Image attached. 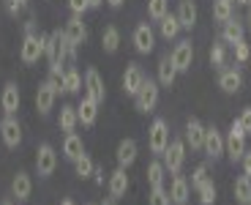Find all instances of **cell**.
Masks as SVG:
<instances>
[{
	"label": "cell",
	"mask_w": 251,
	"mask_h": 205,
	"mask_svg": "<svg viewBox=\"0 0 251 205\" xmlns=\"http://www.w3.org/2000/svg\"><path fill=\"white\" fill-rule=\"evenodd\" d=\"M44 55H47V63H50V74L63 77V71H66V33L63 30H52L50 33L47 47H44Z\"/></svg>",
	"instance_id": "6da1fadb"
},
{
	"label": "cell",
	"mask_w": 251,
	"mask_h": 205,
	"mask_svg": "<svg viewBox=\"0 0 251 205\" xmlns=\"http://www.w3.org/2000/svg\"><path fill=\"white\" fill-rule=\"evenodd\" d=\"M224 153L232 159V162H240L246 153V129L240 126V120L235 118L232 126H229V134L224 137Z\"/></svg>",
	"instance_id": "7a4b0ae2"
},
{
	"label": "cell",
	"mask_w": 251,
	"mask_h": 205,
	"mask_svg": "<svg viewBox=\"0 0 251 205\" xmlns=\"http://www.w3.org/2000/svg\"><path fill=\"white\" fill-rule=\"evenodd\" d=\"M47 38H50V36H44V33H25V38H22V50H19L22 63H27V66L38 63V58L44 55Z\"/></svg>",
	"instance_id": "3957f363"
},
{
	"label": "cell",
	"mask_w": 251,
	"mask_h": 205,
	"mask_svg": "<svg viewBox=\"0 0 251 205\" xmlns=\"http://www.w3.org/2000/svg\"><path fill=\"white\" fill-rule=\"evenodd\" d=\"M156 104H158V82L145 77L142 88L134 93V107H137V112H153Z\"/></svg>",
	"instance_id": "277c9868"
},
{
	"label": "cell",
	"mask_w": 251,
	"mask_h": 205,
	"mask_svg": "<svg viewBox=\"0 0 251 205\" xmlns=\"http://www.w3.org/2000/svg\"><path fill=\"white\" fill-rule=\"evenodd\" d=\"M167 145H170V126L164 118H156L151 123V131H148V148H151V153L164 156Z\"/></svg>",
	"instance_id": "5b68a950"
},
{
	"label": "cell",
	"mask_w": 251,
	"mask_h": 205,
	"mask_svg": "<svg viewBox=\"0 0 251 205\" xmlns=\"http://www.w3.org/2000/svg\"><path fill=\"white\" fill-rule=\"evenodd\" d=\"M55 167H57L55 148H52L50 143H41L38 150H36V173H38V178H50V175L55 173Z\"/></svg>",
	"instance_id": "8992f818"
},
{
	"label": "cell",
	"mask_w": 251,
	"mask_h": 205,
	"mask_svg": "<svg viewBox=\"0 0 251 205\" xmlns=\"http://www.w3.org/2000/svg\"><path fill=\"white\" fill-rule=\"evenodd\" d=\"M183 162H186V143L183 140H170V145H167V150H164V167H167V173H180Z\"/></svg>",
	"instance_id": "52a82bcc"
},
{
	"label": "cell",
	"mask_w": 251,
	"mask_h": 205,
	"mask_svg": "<svg viewBox=\"0 0 251 205\" xmlns=\"http://www.w3.org/2000/svg\"><path fill=\"white\" fill-rule=\"evenodd\" d=\"M85 96L93 99L99 107L107 99V88H104V80H101V74L96 68H88V71H85Z\"/></svg>",
	"instance_id": "ba28073f"
},
{
	"label": "cell",
	"mask_w": 251,
	"mask_h": 205,
	"mask_svg": "<svg viewBox=\"0 0 251 205\" xmlns=\"http://www.w3.org/2000/svg\"><path fill=\"white\" fill-rule=\"evenodd\" d=\"M202 150H205L207 159H221L224 156V134H221L216 126H205V143H202Z\"/></svg>",
	"instance_id": "9c48e42d"
},
{
	"label": "cell",
	"mask_w": 251,
	"mask_h": 205,
	"mask_svg": "<svg viewBox=\"0 0 251 205\" xmlns=\"http://www.w3.org/2000/svg\"><path fill=\"white\" fill-rule=\"evenodd\" d=\"M172 63H175L177 74L180 71H188L191 68V60H194V44H191V38H183V41H177V47L172 50Z\"/></svg>",
	"instance_id": "30bf717a"
},
{
	"label": "cell",
	"mask_w": 251,
	"mask_h": 205,
	"mask_svg": "<svg viewBox=\"0 0 251 205\" xmlns=\"http://www.w3.org/2000/svg\"><path fill=\"white\" fill-rule=\"evenodd\" d=\"M153 47H156L153 28L148 25V22H139V25L134 28V50H137L139 55H148V52H153Z\"/></svg>",
	"instance_id": "8fae6325"
},
{
	"label": "cell",
	"mask_w": 251,
	"mask_h": 205,
	"mask_svg": "<svg viewBox=\"0 0 251 205\" xmlns=\"http://www.w3.org/2000/svg\"><path fill=\"white\" fill-rule=\"evenodd\" d=\"M0 137H3L6 148H17L22 143V126H19V120L14 115H6L0 120Z\"/></svg>",
	"instance_id": "7c38bea8"
},
{
	"label": "cell",
	"mask_w": 251,
	"mask_h": 205,
	"mask_svg": "<svg viewBox=\"0 0 251 205\" xmlns=\"http://www.w3.org/2000/svg\"><path fill=\"white\" fill-rule=\"evenodd\" d=\"M63 33H66V38H69L71 44H76V47L88 41V25L82 22V17H79V14H71V19L66 22Z\"/></svg>",
	"instance_id": "4fadbf2b"
},
{
	"label": "cell",
	"mask_w": 251,
	"mask_h": 205,
	"mask_svg": "<svg viewBox=\"0 0 251 205\" xmlns=\"http://www.w3.org/2000/svg\"><path fill=\"white\" fill-rule=\"evenodd\" d=\"M142 82H145L142 66H139V63H128V66H126V71H123V90L128 96H134L139 88H142Z\"/></svg>",
	"instance_id": "5bb4252c"
},
{
	"label": "cell",
	"mask_w": 251,
	"mask_h": 205,
	"mask_svg": "<svg viewBox=\"0 0 251 205\" xmlns=\"http://www.w3.org/2000/svg\"><path fill=\"white\" fill-rule=\"evenodd\" d=\"M170 200H172V205H186L188 203V197H191V183H188L183 175H172V183H170Z\"/></svg>",
	"instance_id": "9a60e30c"
},
{
	"label": "cell",
	"mask_w": 251,
	"mask_h": 205,
	"mask_svg": "<svg viewBox=\"0 0 251 205\" xmlns=\"http://www.w3.org/2000/svg\"><path fill=\"white\" fill-rule=\"evenodd\" d=\"M19 104H22V96H19V85L17 82H6L3 88V96H0V107L6 115H17Z\"/></svg>",
	"instance_id": "2e32d148"
},
{
	"label": "cell",
	"mask_w": 251,
	"mask_h": 205,
	"mask_svg": "<svg viewBox=\"0 0 251 205\" xmlns=\"http://www.w3.org/2000/svg\"><path fill=\"white\" fill-rule=\"evenodd\" d=\"M115 159H118V167H131L134 162H137V140H131V137H126V140H120L118 143V150H115Z\"/></svg>",
	"instance_id": "e0dca14e"
},
{
	"label": "cell",
	"mask_w": 251,
	"mask_h": 205,
	"mask_svg": "<svg viewBox=\"0 0 251 205\" xmlns=\"http://www.w3.org/2000/svg\"><path fill=\"white\" fill-rule=\"evenodd\" d=\"M107 189H109V197H112V200L126 197V192H128V175H126V170H123V167H118L115 173H109V178H107Z\"/></svg>",
	"instance_id": "ac0fdd59"
},
{
	"label": "cell",
	"mask_w": 251,
	"mask_h": 205,
	"mask_svg": "<svg viewBox=\"0 0 251 205\" xmlns=\"http://www.w3.org/2000/svg\"><path fill=\"white\" fill-rule=\"evenodd\" d=\"M30 192H33L30 175H27L25 170H19V173L14 175V180H11V194L17 197V203H25V200H30Z\"/></svg>",
	"instance_id": "d6986e66"
},
{
	"label": "cell",
	"mask_w": 251,
	"mask_h": 205,
	"mask_svg": "<svg viewBox=\"0 0 251 205\" xmlns=\"http://www.w3.org/2000/svg\"><path fill=\"white\" fill-rule=\"evenodd\" d=\"M55 99H57V93L52 90V85L50 82H41L38 90H36V110H38V115H50V110L55 107Z\"/></svg>",
	"instance_id": "ffe728a7"
},
{
	"label": "cell",
	"mask_w": 251,
	"mask_h": 205,
	"mask_svg": "<svg viewBox=\"0 0 251 205\" xmlns=\"http://www.w3.org/2000/svg\"><path fill=\"white\" fill-rule=\"evenodd\" d=\"M219 88L224 93H238L240 88H243V74H240L238 68H221Z\"/></svg>",
	"instance_id": "44dd1931"
},
{
	"label": "cell",
	"mask_w": 251,
	"mask_h": 205,
	"mask_svg": "<svg viewBox=\"0 0 251 205\" xmlns=\"http://www.w3.org/2000/svg\"><path fill=\"white\" fill-rule=\"evenodd\" d=\"M76 118H79L82 126H93L96 118H99V104L88 96H82L79 104H76Z\"/></svg>",
	"instance_id": "7402d4cb"
},
{
	"label": "cell",
	"mask_w": 251,
	"mask_h": 205,
	"mask_svg": "<svg viewBox=\"0 0 251 205\" xmlns=\"http://www.w3.org/2000/svg\"><path fill=\"white\" fill-rule=\"evenodd\" d=\"M243 36H246V30H243V22L238 17L226 19L224 25H221V41L224 44H238V41H243Z\"/></svg>",
	"instance_id": "603a6c76"
},
{
	"label": "cell",
	"mask_w": 251,
	"mask_h": 205,
	"mask_svg": "<svg viewBox=\"0 0 251 205\" xmlns=\"http://www.w3.org/2000/svg\"><path fill=\"white\" fill-rule=\"evenodd\" d=\"M186 143L191 145V150H202V143H205V126L197 118H188L186 123Z\"/></svg>",
	"instance_id": "cb8c5ba5"
},
{
	"label": "cell",
	"mask_w": 251,
	"mask_h": 205,
	"mask_svg": "<svg viewBox=\"0 0 251 205\" xmlns=\"http://www.w3.org/2000/svg\"><path fill=\"white\" fill-rule=\"evenodd\" d=\"M177 22H180L183 30H191L197 25V6L194 0H180V6H177Z\"/></svg>",
	"instance_id": "d4e9b609"
},
{
	"label": "cell",
	"mask_w": 251,
	"mask_h": 205,
	"mask_svg": "<svg viewBox=\"0 0 251 205\" xmlns=\"http://www.w3.org/2000/svg\"><path fill=\"white\" fill-rule=\"evenodd\" d=\"M175 80H177V68H175V63H172V58L161 55V60H158V85L172 88Z\"/></svg>",
	"instance_id": "484cf974"
},
{
	"label": "cell",
	"mask_w": 251,
	"mask_h": 205,
	"mask_svg": "<svg viewBox=\"0 0 251 205\" xmlns=\"http://www.w3.org/2000/svg\"><path fill=\"white\" fill-rule=\"evenodd\" d=\"M85 153V145H82V137L79 134H66V140H63V156L69 159V162H76L79 156Z\"/></svg>",
	"instance_id": "4316f807"
},
{
	"label": "cell",
	"mask_w": 251,
	"mask_h": 205,
	"mask_svg": "<svg viewBox=\"0 0 251 205\" xmlns=\"http://www.w3.org/2000/svg\"><path fill=\"white\" fill-rule=\"evenodd\" d=\"M57 126H60L66 134H71V131L79 126V118H76V107L63 104V107H60V118H57Z\"/></svg>",
	"instance_id": "83f0119b"
},
{
	"label": "cell",
	"mask_w": 251,
	"mask_h": 205,
	"mask_svg": "<svg viewBox=\"0 0 251 205\" xmlns=\"http://www.w3.org/2000/svg\"><path fill=\"white\" fill-rule=\"evenodd\" d=\"M232 194L240 205H249L251 203V178L249 175H238L235 178V186H232Z\"/></svg>",
	"instance_id": "f1b7e54d"
},
{
	"label": "cell",
	"mask_w": 251,
	"mask_h": 205,
	"mask_svg": "<svg viewBox=\"0 0 251 205\" xmlns=\"http://www.w3.org/2000/svg\"><path fill=\"white\" fill-rule=\"evenodd\" d=\"M235 17V0H213V19L224 25L226 19Z\"/></svg>",
	"instance_id": "f546056e"
},
{
	"label": "cell",
	"mask_w": 251,
	"mask_h": 205,
	"mask_svg": "<svg viewBox=\"0 0 251 205\" xmlns=\"http://www.w3.org/2000/svg\"><path fill=\"white\" fill-rule=\"evenodd\" d=\"M101 47H104V52H118V47H120V30L115 25H107L104 28V33H101Z\"/></svg>",
	"instance_id": "4dcf8cb0"
},
{
	"label": "cell",
	"mask_w": 251,
	"mask_h": 205,
	"mask_svg": "<svg viewBox=\"0 0 251 205\" xmlns=\"http://www.w3.org/2000/svg\"><path fill=\"white\" fill-rule=\"evenodd\" d=\"M79 88H82L79 71H76L74 66H69L63 71V93H79Z\"/></svg>",
	"instance_id": "1f68e13d"
},
{
	"label": "cell",
	"mask_w": 251,
	"mask_h": 205,
	"mask_svg": "<svg viewBox=\"0 0 251 205\" xmlns=\"http://www.w3.org/2000/svg\"><path fill=\"white\" fill-rule=\"evenodd\" d=\"M164 178H167V167H164V162H151L148 164V183H151V189H161Z\"/></svg>",
	"instance_id": "d6a6232c"
},
{
	"label": "cell",
	"mask_w": 251,
	"mask_h": 205,
	"mask_svg": "<svg viewBox=\"0 0 251 205\" xmlns=\"http://www.w3.org/2000/svg\"><path fill=\"white\" fill-rule=\"evenodd\" d=\"M158 30H161V36L167 38V41H170V38H175L177 33L183 30V28H180V22H177L175 14H167V17H164L161 22H158Z\"/></svg>",
	"instance_id": "836d02e7"
},
{
	"label": "cell",
	"mask_w": 251,
	"mask_h": 205,
	"mask_svg": "<svg viewBox=\"0 0 251 205\" xmlns=\"http://www.w3.org/2000/svg\"><path fill=\"white\" fill-rule=\"evenodd\" d=\"M170 14V0H148V17L153 22H161Z\"/></svg>",
	"instance_id": "e575fe53"
},
{
	"label": "cell",
	"mask_w": 251,
	"mask_h": 205,
	"mask_svg": "<svg viewBox=\"0 0 251 205\" xmlns=\"http://www.w3.org/2000/svg\"><path fill=\"white\" fill-rule=\"evenodd\" d=\"M197 194H200V205H213L216 203V183L210 178H205L197 186Z\"/></svg>",
	"instance_id": "d590c367"
},
{
	"label": "cell",
	"mask_w": 251,
	"mask_h": 205,
	"mask_svg": "<svg viewBox=\"0 0 251 205\" xmlns=\"http://www.w3.org/2000/svg\"><path fill=\"white\" fill-rule=\"evenodd\" d=\"M74 170H76V178H82V180H88L90 175H93L96 164H93V159H90L88 153H82L79 159H76V162H74Z\"/></svg>",
	"instance_id": "8d00e7d4"
},
{
	"label": "cell",
	"mask_w": 251,
	"mask_h": 205,
	"mask_svg": "<svg viewBox=\"0 0 251 205\" xmlns=\"http://www.w3.org/2000/svg\"><path fill=\"white\" fill-rule=\"evenodd\" d=\"M226 60V50H224V41H213V47H210V63H213V68H221Z\"/></svg>",
	"instance_id": "74e56055"
},
{
	"label": "cell",
	"mask_w": 251,
	"mask_h": 205,
	"mask_svg": "<svg viewBox=\"0 0 251 205\" xmlns=\"http://www.w3.org/2000/svg\"><path fill=\"white\" fill-rule=\"evenodd\" d=\"M148 205H172L170 200V192L167 189H151V197H148Z\"/></svg>",
	"instance_id": "f35d334b"
},
{
	"label": "cell",
	"mask_w": 251,
	"mask_h": 205,
	"mask_svg": "<svg viewBox=\"0 0 251 205\" xmlns=\"http://www.w3.org/2000/svg\"><path fill=\"white\" fill-rule=\"evenodd\" d=\"M249 55H251V50H249V44H246V41L235 44V60H238V63H246V60H249Z\"/></svg>",
	"instance_id": "ab89813d"
},
{
	"label": "cell",
	"mask_w": 251,
	"mask_h": 205,
	"mask_svg": "<svg viewBox=\"0 0 251 205\" xmlns=\"http://www.w3.org/2000/svg\"><path fill=\"white\" fill-rule=\"evenodd\" d=\"M69 8H71V14H79V17H82V14L90 8V3H88V0H69Z\"/></svg>",
	"instance_id": "60d3db41"
},
{
	"label": "cell",
	"mask_w": 251,
	"mask_h": 205,
	"mask_svg": "<svg viewBox=\"0 0 251 205\" xmlns=\"http://www.w3.org/2000/svg\"><path fill=\"white\" fill-rule=\"evenodd\" d=\"M207 178V167H205V164H200V167H197L194 170V175H191V186H200V183H202V180H205Z\"/></svg>",
	"instance_id": "b9f144b4"
},
{
	"label": "cell",
	"mask_w": 251,
	"mask_h": 205,
	"mask_svg": "<svg viewBox=\"0 0 251 205\" xmlns=\"http://www.w3.org/2000/svg\"><path fill=\"white\" fill-rule=\"evenodd\" d=\"M76 63V44H71L66 38V66H74Z\"/></svg>",
	"instance_id": "7bdbcfd3"
},
{
	"label": "cell",
	"mask_w": 251,
	"mask_h": 205,
	"mask_svg": "<svg viewBox=\"0 0 251 205\" xmlns=\"http://www.w3.org/2000/svg\"><path fill=\"white\" fill-rule=\"evenodd\" d=\"M240 126L246 129V134H251V107H243V112H240Z\"/></svg>",
	"instance_id": "ee69618b"
},
{
	"label": "cell",
	"mask_w": 251,
	"mask_h": 205,
	"mask_svg": "<svg viewBox=\"0 0 251 205\" xmlns=\"http://www.w3.org/2000/svg\"><path fill=\"white\" fill-rule=\"evenodd\" d=\"M90 178H93V183H96V186H104V180H107V173H104V167H96Z\"/></svg>",
	"instance_id": "f6af8a7d"
},
{
	"label": "cell",
	"mask_w": 251,
	"mask_h": 205,
	"mask_svg": "<svg viewBox=\"0 0 251 205\" xmlns=\"http://www.w3.org/2000/svg\"><path fill=\"white\" fill-rule=\"evenodd\" d=\"M6 11L11 14V17H17V14L22 11V3H17V0H6Z\"/></svg>",
	"instance_id": "bcb514c9"
},
{
	"label": "cell",
	"mask_w": 251,
	"mask_h": 205,
	"mask_svg": "<svg viewBox=\"0 0 251 205\" xmlns=\"http://www.w3.org/2000/svg\"><path fill=\"white\" fill-rule=\"evenodd\" d=\"M240 164H243V175H249V178H251V150H246V153H243Z\"/></svg>",
	"instance_id": "7dc6e473"
},
{
	"label": "cell",
	"mask_w": 251,
	"mask_h": 205,
	"mask_svg": "<svg viewBox=\"0 0 251 205\" xmlns=\"http://www.w3.org/2000/svg\"><path fill=\"white\" fill-rule=\"evenodd\" d=\"M107 6L109 8H120V6H123V0H107Z\"/></svg>",
	"instance_id": "c3c4849f"
},
{
	"label": "cell",
	"mask_w": 251,
	"mask_h": 205,
	"mask_svg": "<svg viewBox=\"0 0 251 205\" xmlns=\"http://www.w3.org/2000/svg\"><path fill=\"white\" fill-rule=\"evenodd\" d=\"M88 3H90V8H101V6H104V0H88Z\"/></svg>",
	"instance_id": "681fc988"
},
{
	"label": "cell",
	"mask_w": 251,
	"mask_h": 205,
	"mask_svg": "<svg viewBox=\"0 0 251 205\" xmlns=\"http://www.w3.org/2000/svg\"><path fill=\"white\" fill-rule=\"evenodd\" d=\"M235 3H240V6H251V0H235Z\"/></svg>",
	"instance_id": "f907efd6"
},
{
	"label": "cell",
	"mask_w": 251,
	"mask_h": 205,
	"mask_svg": "<svg viewBox=\"0 0 251 205\" xmlns=\"http://www.w3.org/2000/svg\"><path fill=\"white\" fill-rule=\"evenodd\" d=\"M60 205H76V203H74V200H63Z\"/></svg>",
	"instance_id": "816d5d0a"
},
{
	"label": "cell",
	"mask_w": 251,
	"mask_h": 205,
	"mask_svg": "<svg viewBox=\"0 0 251 205\" xmlns=\"http://www.w3.org/2000/svg\"><path fill=\"white\" fill-rule=\"evenodd\" d=\"M101 205H115V200L109 197V200H104V203H101Z\"/></svg>",
	"instance_id": "f5cc1de1"
},
{
	"label": "cell",
	"mask_w": 251,
	"mask_h": 205,
	"mask_svg": "<svg viewBox=\"0 0 251 205\" xmlns=\"http://www.w3.org/2000/svg\"><path fill=\"white\" fill-rule=\"evenodd\" d=\"M249 28H251V6H249Z\"/></svg>",
	"instance_id": "db71d44e"
},
{
	"label": "cell",
	"mask_w": 251,
	"mask_h": 205,
	"mask_svg": "<svg viewBox=\"0 0 251 205\" xmlns=\"http://www.w3.org/2000/svg\"><path fill=\"white\" fill-rule=\"evenodd\" d=\"M0 205H14V203H11V200H6V203H0Z\"/></svg>",
	"instance_id": "11a10c76"
},
{
	"label": "cell",
	"mask_w": 251,
	"mask_h": 205,
	"mask_svg": "<svg viewBox=\"0 0 251 205\" xmlns=\"http://www.w3.org/2000/svg\"><path fill=\"white\" fill-rule=\"evenodd\" d=\"M17 3H22V6H25V3H27V0H17Z\"/></svg>",
	"instance_id": "9f6ffc18"
},
{
	"label": "cell",
	"mask_w": 251,
	"mask_h": 205,
	"mask_svg": "<svg viewBox=\"0 0 251 205\" xmlns=\"http://www.w3.org/2000/svg\"><path fill=\"white\" fill-rule=\"evenodd\" d=\"M249 205H251V203H249Z\"/></svg>",
	"instance_id": "6f0895ef"
}]
</instances>
